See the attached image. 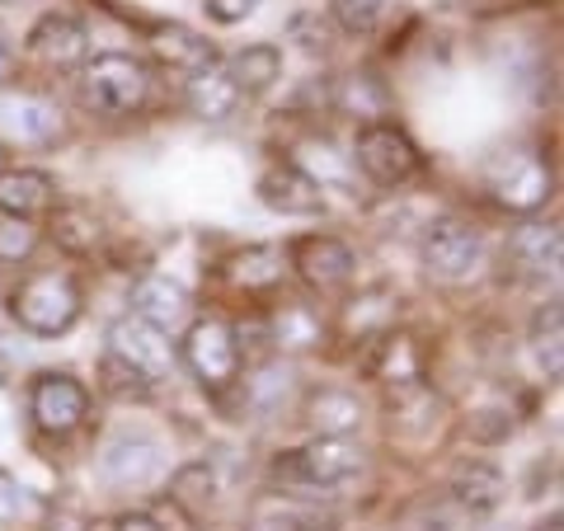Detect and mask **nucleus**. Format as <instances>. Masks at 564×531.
Returning <instances> with one entry per match:
<instances>
[{
  "label": "nucleus",
  "instance_id": "nucleus-1",
  "mask_svg": "<svg viewBox=\"0 0 564 531\" xmlns=\"http://www.w3.org/2000/svg\"><path fill=\"white\" fill-rule=\"evenodd\" d=\"M80 306H85V292L70 269H33L29 278H20V288L10 292L14 325L33 334V339H57V334H66L80 321Z\"/></svg>",
  "mask_w": 564,
  "mask_h": 531
},
{
  "label": "nucleus",
  "instance_id": "nucleus-2",
  "mask_svg": "<svg viewBox=\"0 0 564 531\" xmlns=\"http://www.w3.org/2000/svg\"><path fill=\"white\" fill-rule=\"evenodd\" d=\"M367 462V452L358 447V442H348V437H311L302 442V447H292V452H278V462H273V485L282 489H302V494H329V489H339L348 485L352 475L362 470Z\"/></svg>",
  "mask_w": 564,
  "mask_h": 531
},
{
  "label": "nucleus",
  "instance_id": "nucleus-3",
  "mask_svg": "<svg viewBox=\"0 0 564 531\" xmlns=\"http://www.w3.org/2000/svg\"><path fill=\"white\" fill-rule=\"evenodd\" d=\"M151 95V66L132 52H95L80 66V99L99 118H132Z\"/></svg>",
  "mask_w": 564,
  "mask_h": 531
},
{
  "label": "nucleus",
  "instance_id": "nucleus-4",
  "mask_svg": "<svg viewBox=\"0 0 564 531\" xmlns=\"http://www.w3.org/2000/svg\"><path fill=\"white\" fill-rule=\"evenodd\" d=\"M180 358L193 377H198L203 391H212V395L231 391L240 381V329L231 321H221V315H203V321L188 325Z\"/></svg>",
  "mask_w": 564,
  "mask_h": 531
},
{
  "label": "nucleus",
  "instance_id": "nucleus-5",
  "mask_svg": "<svg viewBox=\"0 0 564 531\" xmlns=\"http://www.w3.org/2000/svg\"><path fill=\"white\" fill-rule=\"evenodd\" d=\"M352 161L377 188H400L419 174V147L400 122H362L358 141H352Z\"/></svg>",
  "mask_w": 564,
  "mask_h": 531
},
{
  "label": "nucleus",
  "instance_id": "nucleus-6",
  "mask_svg": "<svg viewBox=\"0 0 564 531\" xmlns=\"http://www.w3.org/2000/svg\"><path fill=\"white\" fill-rule=\"evenodd\" d=\"M109 358H118L128 371H137L147 386H161L174 362H180V348L170 344V334L165 329H155L147 325L141 315H122V321L109 325Z\"/></svg>",
  "mask_w": 564,
  "mask_h": 531
},
{
  "label": "nucleus",
  "instance_id": "nucleus-7",
  "mask_svg": "<svg viewBox=\"0 0 564 531\" xmlns=\"http://www.w3.org/2000/svg\"><path fill=\"white\" fill-rule=\"evenodd\" d=\"M480 254H485V240L462 217H437L429 231H423V245H419L423 269H429V278H437V282H466L475 269H480Z\"/></svg>",
  "mask_w": 564,
  "mask_h": 531
},
{
  "label": "nucleus",
  "instance_id": "nucleus-8",
  "mask_svg": "<svg viewBox=\"0 0 564 531\" xmlns=\"http://www.w3.org/2000/svg\"><path fill=\"white\" fill-rule=\"evenodd\" d=\"M29 419L52 437H70L90 419V391L70 371H43L29 386Z\"/></svg>",
  "mask_w": 564,
  "mask_h": 531
},
{
  "label": "nucleus",
  "instance_id": "nucleus-9",
  "mask_svg": "<svg viewBox=\"0 0 564 531\" xmlns=\"http://www.w3.org/2000/svg\"><path fill=\"white\" fill-rule=\"evenodd\" d=\"M551 188H555L551 165H545L536 151H508V155H499V161L489 165V193H494V203L508 207V212L545 207Z\"/></svg>",
  "mask_w": 564,
  "mask_h": 531
},
{
  "label": "nucleus",
  "instance_id": "nucleus-10",
  "mask_svg": "<svg viewBox=\"0 0 564 531\" xmlns=\"http://www.w3.org/2000/svg\"><path fill=\"white\" fill-rule=\"evenodd\" d=\"M288 259H292L296 278H302L306 288H315V292H339L344 282L358 273V254H352L339 236H302V240H292Z\"/></svg>",
  "mask_w": 564,
  "mask_h": 531
},
{
  "label": "nucleus",
  "instance_id": "nucleus-11",
  "mask_svg": "<svg viewBox=\"0 0 564 531\" xmlns=\"http://www.w3.org/2000/svg\"><path fill=\"white\" fill-rule=\"evenodd\" d=\"M29 57L43 62L47 71H80L90 62V29L76 14L52 10L29 29Z\"/></svg>",
  "mask_w": 564,
  "mask_h": 531
},
{
  "label": "nucleus",
  "instance_id": "nucleus-12",
  "mask_svg": "<svg viewBox=\"0 0 564 531\" xmlns=\"http://www.w3.org/2000/svg\"><path fill=\"white\" fill-rule=\"evenodd\" d=\"M508 263L513 273L522 278H560V263H564V236L555 221H522L513 236H508Z\"/></svg>",
  "mask_w": 564,
  "mask_h": 531
},
{
  "label": "nucleus",
  "instance_id": "nucleus-13",
  "mask_svg": "<svg viewBox=\"0 0 564 531\" xmlns=\"http://www.w3.org/2000/svg\"><path fill=\"white\" fill-rule=\"evenodd\" d=\"M259 203L282 212V217H321L325 188L315 184L302 165H273L259 174Z\"/></svg>",
  "mask_w": 564,
  "mask_h": 531
},
{
  "label": "nucleus",
  "instance_id": "nucleus-14",
  "mask_svg": "<svg viewBox=\"0 0 564 531\" xmlns=\"http://www.w3.org/2000/svg\"><path fill=\"white\" fill-rule=\"evenodd\" d=\"M503 494H508V480H503V470L494 466L489 456H462V462L452 466L447 499L462 503L470 518H489V512L503 503Z\"/></svg>",
  "mask_w": 564,
  "mask_h": 531
},
{
  "label": "nucleus",
  "instance_id": "nucleus-15",
  "mask_svg": "<svg viewBox=\"0 0 564 531\" xmlns=\"http://www.w3.org/2000/svg\"><path fill=\"white\" fill-rule=\"evenodd\" d=\"M128 306H132V315H141L147 325H155V329H174V325H184L188 321V288L184 282H174L170 273H141L137 282H132V296H128Z\"/></svg>",
  "mask_w": 564,
  "mask_h": 531
},
{
  "label": "nucleus",
  "instance_id": "nucleus-16",
  "mask_svg": "<svg viewBox=\"0 0 564 531\" xmlns=\"http://www.w3.org/2000/svg\"><path fill=\"white\" fill-rule=\"evenodd\" d=\"M184 104H188L193 118H203V122H226V118L240 113L245 90L231 80V71H226L221 62H212V66L193 71V76L184 80Z\"/></svg>",
  "mask_w": 564,
  "mask_h": 531
},
{
  "label": "nucleus",
  "instance_id": "nucleus-17",
  "mask_svg": "<svg viewBox=\"0 0 564 531\" xmlns=\"http://www.w3.org/2000/svg\"><path fill=\"white\" fill-rule=\"evenodd\" d=\"M0 132L20 141V147H43V141L62 132V113L57 104H47L39 95H10L0 99Z\"/></svg>",
  "mask_w": 564,
  "mask_h": 531
},
{
  "label": "nucleus",
  "instance_id": "nucleus-18",
  "mask_svg": "<svg viewBox=\"0 0 564 531\" xmlns=\"http://www.w3.org/2000/svg\"><path fill=\"white\" fill-rule=\"evenodd\" d=\"M99 470H104V480L118 489L147 485V480H155V470H161V447H155L151 437H118L104 447Z\"/></svg>",
  "mask_w": 564,
  "mask_h": 531
},
{
  "label": "nucleus",
  "instance_id": "nucleus-19",
  "mask_svg": "<svg viewBox=\"0 0 564 531\" xmlns=\"http://www.w3.org/2000/svg\"><path fill=\"white\" fill-rule=\"evenodd\" d=\"M306 419L315 437H348L362 429V400L348 386H321L306 395Z\"/></svg>",
  "mask_w": 564,
  "mask_h": 531
},
{
  "label": "nucleus",
  "instance_id": "nucleus-20",
  "mask_svg": "<svg viewBox=\"0 0 564 531\" xmlns=\"http://www.w3.org/2000/svg\"><path fill=\"white\" fill-rule=\"evenodd\" d=\"M151 52L161 57V66L180 71L184 80L193 76V71H203V66L217 62V47H212L203 33L184 29V24H161V29H151Z\"/></svg>",
  "mask_w": 564,
  "mask_h": 531
},
{
  "label": "nucleus",
  "instance_id": "nucleus-21",
  "mask_svg": "<svg viewBox=\"0 0 564 531\" xmlns=\"http://www.w3.org/2000/svg\"><path fill=\"white\" fill-rule=\"evenodd\" d=\"M52 198H57V184L43 170H0V217L33 221L52 207Z\"/></svg>",
  "mask_w": 564,
  "mask_h": 531
},
{
  "label": "nucleus",
  "instance_id": "nucleus-22",
  "mask_svg": "<svg viewBox=\"0 0 564 531\" xmlns=\"http://www.w3.org/2000/svg\"><path fill=\"white\" fill-rule=\"evenodd\" d=\"M391 325H395V296L372 288V292H358L344 306L339 334L348 344H372V339H381V334H391Z\"/></svg>",
  "mask_w": 564,
  "mask_h": 531
},
{
  "label": "nucleus",
  "instance_id": "nucleus-23",
  "mask_svg": "<svg viewBox=\"0 0 564 531\" xmlns=\"http://www.w3.org/2000/svg\"><path fill=\"white\" fill-rule=\"evenodd\" d=\"M372 358H367V377H377L386 386H404V381H423V358L419 344L410 334H381V339L367 344Z\"/></svg>",
  "mask_w": 564,
  "mask_h": 531
},
{
  "label": "nucleus",
  "instance_id": "nucleus-24",
  "mask_svg": "<svg viewBox=\"0 0 564 531\" xmlns=\"http://www.w3.org/2000/svg\"><path fill=\"white\" fill-rule=\"evenodd\" d=\"M263 329H269V344L282 353H306V348L321 344V334H325L321 311L306 306V301H282V306H273Z\"/></svg>",
  "mask_w": 564,
  "mask_h": 531
},
{
  "label": "nucleus",
  "instance_id": "nucleus-25",
  "mask_svg": "<svg viewBox=\"0 0 564 531\" xmlns=\"http://www.w3.org/2000/svg\"><path fill=\"white\" fill-rule=\"evenodd\" d=\"M226 71H231V80L245 90V99L263 95V90H273L278 76H282V47L278 43H250L226 62Z\"/></svg>",
  "mask_w": 564,
  "mask_h": 531
},
{
  "label": "nucleus",
  "instance_id": "nucleus-26",
  "mask_svg": "<svg viewBox=\"0 0 564 531\" xmlns=\"http://www.w3.org/2000/svg\"><path fill=\"white\" fill-rule=\"evenodd\" d=\"M278 278H282V254L269 250V245H254V250L231 259V282L245 292H269L278 288Z\"/></svg>",
  "mask_w": 564,
  "mask_h": 531
},
{
  "label": "nucleus",
  "instance_id": "nucleus-27",
  "mask_svg": "<svg viewBox=\"0 0 564 531\" xmlns=\"http://www.w3.org/2000/svg\"><path fill=\"white\" fill-rule=\"evenodd\" d=\"M212 499H217V470H212L207 462H188L174 470L170 480V503H180L184 512H198L207 508Z\"/></svg>",
  "mask_w": 564,
  "mask_h": 531
},
{
  "label": "nucleus",
  "instance_id": "nucleus-28",
  "mask_svg": "<svg viewBox=\"0 0 564 531\" xmlns=\"http://www.w3.org/2000/svg\"><path fill=\"white\" fill-rule=\"evenodd\" d=\"M52 240L66 254H90L99 245V221L85 207H62V212H52Z\"/></svg>",
  "mask_w": 564,
  "mask_h": 531
},
{
  "label": "nucleus",
  "instance_id": "nucleus-29",
  "mask_svg": "<svg viewBox=\"0 0 564 531\" xmlns=\"http://www.w3.org/2000/svg\"><path fill=\"white\" fill-rule=\"evenodd\" d=\"M532 348H536L541 367L551 371V377H560V353H564V311H560V301H545V306L536 311V321H532Z\"/></svg>",
  "mask_w": 564,
  "mask_h": 531
},
{
  "label": "nucleus",
  "instance_id": "nucleus-30",
  "mask_svg": "<svg viewBox=\"0 0 564 531\" xmlns=\"http://www.w3.org/2000/svg\"><path fill=\"white\" fill-rule=\"evenodd\" d=\"M334 104H339V109H358V118H367V122H381L386 109H391V95H386V85L372 76H348L339 85V95H334Z\"/></svg>",
  "mask_w": 564,
  "mask_h": 531
},
{
  "label": "nucleus",
  "instance_id": "nucleus-31",
  "mask_svg": "<svg viewBox=\"0 0 564 531\" xmlns=\"http://www.w3.org/2000/svg\"><path fill=\"white\" fill-rule=\"evenodd\" d=\"M386 14H391L386 0H334L329 24H339L344 33H352V39H372V33L386 24Z\"/></svg>",
  "mask_w": 564,
  "mask_h": 531
},
{
  "label": "nucleus",
  "instance_id": "nucleus-32",
  "mask_svg": "<svg viewBox=\"0 0 564 531\" xmlns=\"http://www.w3.org/2000/svg\"><path fill=\"white\" fill-rule=\"evenodd\" d=\"M404 527L410 531H475V518L452 499H423L410 518H404Z\"/></svg>",
  "mask_w": 564,
  "mask_h": 531
},
{
  "label": "nucleus",
  "instance_id": "nucleus-33",
  "mask_svg": "<svg viewBox=\"0 0 564 531\" xmlns=\"http://www.w3.org/2000/svg\"><path fill=\"white\" fill-rule=\"evenodd\" d=\"M288 386H292V371L282 367V362H263L250 381H245V404L259 414H269L282 404V395H288Z\"/></svg>",
  "mask_w": 564,
  "mask_h": 531
},
{
  "label": "nucleus",
  "instance_id": "nucleus-34",
  "mask_svg": "<svg viewBox=\"0 0 564 531\" xmlns=\"http://www.w3.org/2000/svg\"><path fill=\"white\" fill-rule=\"evenodd\" d=\"M113 531H188V512H184L180 503L132 508V512H118Z\"/></svg>",
  "mask_w": 564,
  "mask_h": 531
},
{
  "label": "nucleus",
  "instance_id": "nucleus-35",
  "mask_svg": "<svg viewBox=\"0 0 564 531\" xmlns=\"http://www.w3.org/2000/svg\"><path fill=\"white\" fill-rule=\"evenodd\" d=\"M39 250V226L24 217H0V263H24Z\"/></svg>",
  "mask_w": 564,
  "mask_h": 531
},
{
  "label": "nucleus",
  "instance_id": "nucleus-36",
  "mask_svg": "<svg viewBox=\"0 0 564 531\" xmlns=\"http://www.w3.org/2000/svg\"><path fill=\"white\" fill-rule=\"evenodd\" d=\"M292 39L306 52H325L329 47V20H321V10H306L292 20Z\"/></svg>",
  "mask_w": 564,
  "mask_h": 531
},
{
  "label": "nucleus",
  "instance_id": "nucleus-37",
  "mask_svg": "<svg viewBox=\"0 0 564 531\" xmlns=\"http://www.w3.org/2000/svg\"><path fill=\"white\" fill-rule=\"evenodd\" d=\"M104 391H109V395H147L151 386L141 381L137 371L122 367L118 358H109V353H104Z\"/></svg>",
  "mask_w": 564,
  "mask_h": 531
},
{
  "label": "nucleus",
  "instance_id": "nucleus-38",
  "mask_svg": "<svg viewBox=\"0 0 564 531\" xmlns=\"http://www.w3.org/2000/svg\"><path fill=\"white\" fill-rule=\"evenodd\" d=\"M288 531H344L339 512H321V508H292L288 518H282Z\"/></svg>",
  "mask_w": 564,
  "mask_h": 531
},
{
  "label": "nucleus",
  "instance_id": "nucleus-39",
  "mask_svg": "<svg viewBox=\"0 0 564 531\" xmlns=\"http://www.w3.org/2000/svg\"><path fill=\"white\" fill-rule=\"evenodd\" d=\"M24 512V489L10 470H0V522H14Z\"/></svg>",
  "mask_w": 564,
  "mask_h": 531
},
{
  "label": "nucleus",
  "instance_id": "nucleus-40",
  "mask_svg": "<svg viewBox=\"0 0 564 531\" xmlns=\"http://www.w3.org/2000/svg\"><path fill=\"white\" fill-rule=\"evenodd\" d=\"M203 6H207V14L217 24H240L245 14H254L259 0H203Z\"/></svg>",
  "mask_w": 564,
  "mask_h": 531
},
{
  "label": "nucleus",
  "instance_id": "nucleus-41",
  "mask_svg": "<svg viewBox=\"0 0 564 531\" xmlns=\"http://www.w3.org/2000/svg\"><path fill=\"white\" fill-rule=\"evenodd\" d=\"M10 80H14V47L6 33H0V85H10Z\"/></svg>",
  "mask_w": 564,
  "mask_h": 531
},
{
  "label": "nucleus",
  "instance_id": "nucleus-42",
  "mask_svg": "<svg viewBox=\"0 0 564 531\" xmlns=\"http://www.w3.org/2000/svg\"><path fill=\"white\" fill-rule=\"evenodd\" d=\"M532 531H560V512H551V518H545V522H536Z\"/></svg>",
  "mask_w": 564,
  "mask_h": 531
},
{
  "label": "nucleus",
  "instance_id": "nucleus-43",
  "mask_svg": "<svg viewBox=\"0 0 564 531\" xmlns=\"http://www.w3.org/2000/svg\"><path fill=\"white\" fill-rule=\"evenodd\" d=\"M6 161H10V151H6V141H0V170H6Z\"/></svg>",
  "mask_w": 564,
  "mask_h": 531
},
{
  "label": "nucleus",
  "instance_id": "nucleus-44",
  "mask_svg": "<svg viewBox=\"0 0 564 531\" xmlns=\"http://www.w3.org/2000/svg\"><path fill=\"white\" fill-rule=\"evenodd\" d=\"M10 6H29V0H10Z\"/></svg>",
  "mask_w": 564,
  "mask_h": 531
}]
</instances>
